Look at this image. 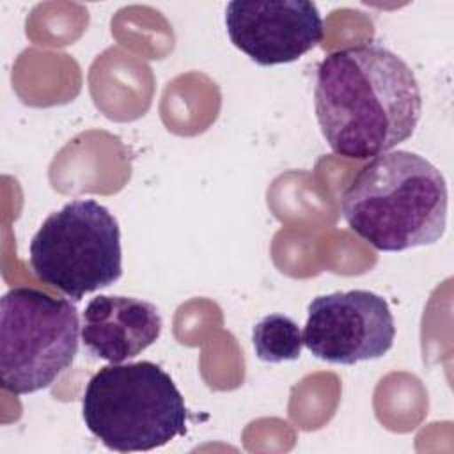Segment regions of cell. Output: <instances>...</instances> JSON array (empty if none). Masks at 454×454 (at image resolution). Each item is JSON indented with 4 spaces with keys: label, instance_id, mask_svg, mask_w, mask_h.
Here are the masks:
<instances>
[{
    "label": "cell",
    "instance_id": "1",
    "mask_svg": "<svg viewBox=\"0 0 454 454\" xmlns=\"http://www.w3.org/2000/svg\"><path fill=\"white\" fill-rule=\"evenodd\" d=\"M316 119L330 149L367 160L408 140L422 114L411 67L380 43L328 53L316 73Z\"/></svg>",
    "mask_w": 454,
    "mask_h": 454
},
{
    "label": "cell",
    "instance_id": "2",
    "mask_svg": "<svg viewBox=\"0 0 454 454\" xmlns=\"http://www.w3.org/2000/svg\"><path fill=\"white\" fill-rule=\"evenodd\" d=\"M443 174L424 156L397 149L364 165L340 197L349 229L380 252L433 245L447 227Z\"/></svg>",
    "mask_w": 454,
    "mask_h": 454
},
{
    "label": "cell",
    "instance_id": "3",
    "mask_svg": "<svg viewBox=\"0 0 454 454\" xmlns=\"http://www.w3.org/2000/svg\"><path fill=\"white\" fill-rule=\"evenodd\" d=\"M82 417L87 429L117 452L153 450L186 433L184 397L149 360L101 367L85 387Z\"/></svg>",
    "mask_w": 454,
    "mask_h": 454
},
{
    "label": "cell",
    "instance_id": "4",
    "mask_svg": "<svg viewBox=\"0 0 454 454\" xmlns=\"http://www.w3.org/2000/svg\"><path fill=\"white\" fill-rule=\"evenodd\" d=\"M28 262L39 280L80 301L122 275L117 218L94 199H74L43 222Z\"/></svg>",
    "mask_w": 454,
    "mask_h": 454
},
{
    "label": "cell",
    "instance_id": "5",
    "mask_svg": "<svg viewBox=\"0 0 454 454\" xmlns=\"http://www.w3.org/2000/svg\"><path fill=\"white\" fill-rule=\"evenodd\" d=\"M78 310L66 298L12 287L0 300V378L25 395L50 387L78 353Z\"/></svg>",
    "mask_w": 454,
    "mask_h": 454
},
{
    "label": "cell",
    "instance_id": "6",
    "mask_svg": "<svg viewBox=\"0 0 454 454\" xmlns=\"http://www.w3.org/2000/svg\"><path fill=\"white\" fill-rule=\"evenodd\" d=\"M395 323L387 300L351 289L316 296L307 307L303 346L328 364L355 365L390 351Z\"/></svg>",
    "mask_w": 454,
    "mask_h": 454
},
{
    "label": "cell",
    "instance_id": "7",
    "mask_svg": "<svg viewBox=\"0 0 454 454\" xmlns=\"http://www.w3.org/2000/svg\"><path fill=\"white\" fill-rule=\"evenodd\" d=\"M225 27L231 43L259 66L298 60L325 32L317 5L309 0H232Z\"/></svg>",
    "mask_w": 454,
    "mask_h": 454
},
{
    "label": "cell",
    "instance_id": "8",
    "mask_svg": "<svg viewBox=\"0 0 454 454\" xmlns=\"http://www.w3.org/2000/svg\"><path fill=\"white\" fill-rule=\"evenodd\" d=\"M161 326L153 303L133 296L98 294L82 314V342L96 358L121 364L154 344Z\"/></svg>",
    "mask_w": 454,
    "mask_h": 454
},
{
    "label": "cell",
    "instance_id": "9",
    "mask_svg": "<svg viewBox=\"0 0 454 454\" xmlns=\"http://www.w3.org/2000/svg\"><path fill=\"white\" fill-rule=\"evenodd\" d=\"M252 344L259 360L280 364L298 360L303 346L298 323L280 312L261 317L252 328Z\"/></svg>",
    "mask_w": 454,
    "mask_h": 454
}]
</instances>
